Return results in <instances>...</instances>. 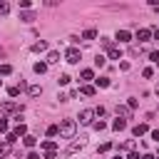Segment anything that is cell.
Wrapping results in <instances>:
<instances>
[{
	"instance_id": "cell-1",
	"label": "cell",
	"mask_w": 159,
	"mask_h": 159,
	"mask_svg": "<svg viewBox=\"0 0 159 159\" xmlns=\"http://www.w3.org/2000/svg\"><path fill=\"white\" fill-rule=\"evenodd\" d=\"M57 129H60V137L72 139V137H75V132H77V122H75V119H62V122L57 124Z\"/></svg>"
},
{
	"instance_id": "cell-2",
	"label": "cell",
	"mask_w": 159,
	"mask_h": 159,
	"mask_svg": "<svg viewBox=\"0 0 159 159\" xmlns=\"http://www.w3.org/2000/svg\"><path fill=\"white\" fill-rule=\"evenodd\" d=\"M22 109H25V107H22V104H15V102H2V104H0V112H2V114H15V117H20Z\"/></svg>"
},
{
	"instance_id": "cell-3",
	"label": "cell",
	"mask_w": 159,
	"mask_h": 159,
	"mask_svg": "<svg viewBox=\"0 0 159 159\" xmlns=\"http://www.w3.org/2000/svg\"><path fill=\"white\" fill-rule=\"evenodd\" d=\"M65 60H67L70 65H77V62L82 60V52H80L77 47H67V52H65Z\"/></svg>"
},
{
	"instance_id": "cell-4",
	"label": "cell",
	"mask_w": 159,
	"mask_h": 159,
	"mask_svg": "<svg viewBox=\"0 0 159 159\" xmlns=\"http://www.w3.org/2000/svg\"><path fill=\"white\" fill-rule=\"evenodd\" d=\"M94 122V109H82L80 112V124H92Z\"/></svg>"
},
{
	"instance_id": "cell-5",
	"label": "cell",
	"mask_w": 159,
	"mask_h": 159,
	"mask_svg": "<svg viewBox=\"0 0 159 159\" xmlns=\"http://www.w3.org/2000/svg\"><path fill=\"white\" fill-rule=\"evenodd\" d=\"M117 117L127 122V119L132 117V109H129V107H122V104H117Z\"/></svg>"
},
{
	"instance_id": "cell-6",
	"label": "cell",
	"mask_w": 159,
	"mask_h": 159,
	"mask_svg": "<svg viewBox=\"0 0 159 159\" xmlns=\"http://www.w3.org/2000/svg\"><path fill=\"white\" fill-rule=\"evenodd\" d=\"M147 132H149V124H144V122L132 127V134H134V137H142V134H147Z\"/></svg>"
},
{
	"instance_id": "cell-7",
	"label": "cell",
	"mask_w": 159,
	"mask_h": 159,
	"mask_svg": "<svg viewBox=\"0 0 159 159\" xmlns=\"http://www.w3.org/2000/svg\"><path fill=\"white\" fill-rule=\"evenodd\" d=\"M132 40V32L129 30H117V42L122 45V42H129Z\"/></svg>"
},
{
	"instance_id": "cell-8",
	"label": "cell",
	"mask_w": 159,
	"mask_h": 159,
	"mask_svg": "<svg viewBox=\"0 0 159 159\" xmlns=\"http://www.w3.org/2000/svg\"><path fill=\"white\" fill-rule=\"evenodd\" d=\"M107 55H109L112 60H122V47H119V45H112V47L107 50Z\"/></svg>"
},
{
	"instance_id": "cell-9",
	"label": "cell",
	"mask_w": 159,
	"mask_h": 159,
	"mask_svg": "<svg viewBox=\"0 0 159 159\" xmlns=\"http://www.w3.org/2000/svg\"><path fill=\"white\" fill-rule=\"evenodd\" d=\"M12 134H15V137H25V134H27V124H25V122H17V127L12 129Z\"/></svg>"
},
{
	"instance_id": "cell-10",
	"label": "cell",
	"mask_w": 159,
	"mask_h": 159,
	"mask_svg": "<svg viewBox=\"0 0 159 159\" xmlns=\"http://www.w3.org/2000/svg\"><path fill=\"white\" fill-rule=\"evenodd\" d=\"M42 152H45V154H47V152H57V142L45 139V142H42Z\"/></svg>"
},
{
	"instance_id": "cell-11",
	"label": "cell",
	"mask_w": 159,
	"mask_h": 159,
	"mask_svg": "<svg viewBox=\"0 0 159 159\" xmlns=\"http://www.w3.org/2000/svg\"><path fill=\"white\" fill-rule=\"evenodd\" d=\"M149 37H152V30H147V27H142V30L137 32V40H139V42H147Z\"/></svg>"
},
{
	"instance_id": "cell-12",
	"label": "cell",
	"mask_w": 159,
	"mask_h": 159,
	"mask_svg": "<svg viewBox=\"0 0 159 159\" xmlns=\"http://www.w3.org/2000/svg\"><path fill=\"white\" fill-rule=\"evenodd\" d=\"M20 20H22V22H32V20H35V12H32V10H22V12H20Z\"/></svg>"
},
{
	"instance_id": "cell-13",
	"label": "cell",
	"mask_w": 159,
	"mask_h": 159,
	"mask_svg": "<svg viewBox=\"0 0 159 159\" xmlns=\"http://www.w3.org/2000/svg\"><path fill=\"white\" fill-rule=\"evenodd\" d=\"M80 80H82V82L94 80V70H82V72H80Z\"/></svg>"
},
{
	"instance_id": "cell-14",
	"label": "cell",
	"mask_w": 159,
	"mask_h": 159,
	"mask_svg": "<svg viewBox=\"0 0 159 159\" xmlns=\"http://www.w3.org/2000/svg\"><path fill=\"white\" fill-rule=\"evenodd\" d=\"M27 94H30V97H40V94H42V87H40V84H30V87H27Z\"/></svg>"
},
{
	"instance_id": "cell-15",
	"label": "cell",
	"mask_w": 159,
	"mask_h": 159,
	"mask_svg": "<svg viewBox=\"0 0 159 159\" xmlns=\"http://www.w3.org/2000/svg\"><path fill=\"white\" fill-rule=\"evenodd\" d=\"M80 94H84V97H94V87H92V84H82V87H80Z\"/></svg>"
},
{
	"instance_id": "cell-16",
	"label": "cell",
	"mask_w": 159,
	"mask_h": 159,
	"mask_svg": "<svg viewBox=\"0 0 159 159\" xmlns=\"http://www.w3.org/2000/svg\"><path fill=\"white\" fill-rule=\"evenodd\" d=\"M112 129H114V132H122V129H127V122H124V119H119V117H117V119H114V122H112Z\"/></svg>"
},
{
	"instance_id": "cell-17",
	"label": "cell",
	"mask_w": 159,
	"mask_h": 159,
	"mask_svg": "<svg viewBox=\"0 0 159 159\" xmlns=\"http://www.w3.org/2000/svg\"><path fill=\"white\" fill-rule=\"evenodd\" d=\"M22 144H25V147H30V149H32V147H35V144H37V137H32V134H25V137H22Z\"/></svg>"
},
{
	"instance_id": "cell-18",
	"label": "cell",
	"mask_w": 159,
	"mask_h": 159,
	"mask_svg": "<svg viewBox=\"0 0 159 159\" xmlns=\"http://www.w3.org/2000/svg\"><path fill=\"white\" fill-rule=\"evenodd\" d=\"M45 50H47V42H45V40H40V42L32 45V52H45Z\"/></svg>"
},
{
	"instance_id": "cell-19",
	"label": "cell",
	"mask_w": 159,
	"mask_h": 159,
	"mask_svg": "<svg viewBox=\"0 0 159 159\" xmlns=\"http://www.w3.org/2000/svg\"><path fill=\"white\" fill-rule=\"evenodd\" d=\"M32 70H35L37 75H45V72H47V62H35V67H32Z\"/></svg>"
},
{
	"instance_id": "cell-20",
	"label": "cell",
	"mask_w": 159,
	"mask_h": 159,
	"mask_svg": "<svg viewBox=\"0 0 159 159\" xmlns=\"http://www.w3.org/2000/svg\"><path fill=\"white\" fill-rule=\"evenodd\" d=\"M82 147H84V137H80V142H72L67 152H77V149H82Z\"/></svg>"
},
{
	"instance_id": "cell-21",
	"label": "cell",
	"mask_w": 159,
	"mask_h": 159,
	"mask_svg": "<svg viewBox=\"0 0 159 159\" xmlns=\"http://www.w3.org/2000/svg\"><path fill=\"white\" fill-rule=\"evenodd\" d=\"M94 37H97V30H92V27L82 32V40H94Z\"/></svg>"
},
{
	"instance_id": "cell-22",
	"label": "cell",
	"mask_w": 159,
	"mask_h": 159,
	"mask_svg": "<svg viewBox=\"0 0 159 159\" xmlns=\"http://www.w3.org/2000/svg\"><path fill=\"white\" fill-rule=\"evenodd\" d=\"M94 82H97V87H109V84H112V82H109V77H97Z\"/></svg>"
},
{
	"instance_id": "cell-23",
	"label": "cell",
	"mask_w": 159,
	"mask_h": 159,
	"mask_svg": "<svg viewBox=\"0 0 159 159\" xmlns=\"http://www.w3.org/2000/svg\"><path fill=\"white\" fill-rule=\"evenodd\" d=\"M10 12V2L7 0H0V15H7Z\"/></svg>"
},
{
	"instance_id": "cell-24",
	"label": "cell",
	"mask_w": 159,
	"mask_h": 159,
	"mask_svg": "<svg viewBox=\"0 0 159 159\" xmlns=\"http://www.w3.org/2000/svg\"><path fill=\"white\" fill-rule=\"evenodd\" d=\"M47 62H60V52H57V50H52V52L47 55Z\"/></svg>"
},
{
	"instance_id": "cell-25",
	"label": "cell",
	"mask_w": 159,
	"mask_h": 159,
	"mask_svg": "<svg viewBox=\"0 0 159 159\" xmlns=\"http://www.w3.org/2000/svg\"><path fill=\"white\" fill-rule=\"evenodd\" d=\"M92 127H94L97 132H102V129H107V122H102V119H97V122H92Z\"/></svg>"
},
{
	"instance_id": "cell-26",
	"label": "cell",
	"mask_w": 159,
	"mask_h": 159,
	"mask_svg": "<svg viewBox=\"0 0 159 159\" xmlns=\"http://www.w3.org/2000/svg\"><path fill=\"white\" fill-rule=\"evenodd\" d=\"M57 134H60L57 124H50V127H47V137H57Z\"/></svg>"
},
{
	"instance_id": "cell-27",
	"label": "cell",
	"mask_w": 159,
	"mask_h": 159,
	"mask_svg": "<svg viewBox=\"0 0 159 159\" xmlns=\"http://www.w3.org/2000/svg\"><path fill=\"white\" fill-rule=\"evenodd\" d=\"M10 72H12L10 65H0V77H5V75H10Z\"/></svg>"
},
{
	"instance_id": "cell-28",
	"label": "cell",
	"mask_w": 159,
	"mask_h": 159,
	"mask_svg": "<svg viewBox=\"0 0 159 159\" xmlns=\"http://www.w3.org/2000/svg\"><path fill=\"white\" fill-rule=\"evenodd\" d=\"M99 42H102V47H107V50H109V47H112V45H114V42H112V40H109V37H99Z\"/></svg>"
},
{
	"instance_id": "cell-29",
	"label": "cell",
	"mask_w": 159,
	"mask_h": 159,
	"mask_svg": "<svg viewBox=\"0 0 159 159\" xmlns=\"http://www.w3.org/2000/svg\"><path fill=\"white\" fill-rule=\"evenodd\" d=\"M104 62H107V60H104L102 55H97V57H94V67H104Z\"/></svg>"
},
{
	"instance_id": "cell-30",
	"label": "cell",
	"mask_w": 159,
	"mask_h": 159,
	"mask_svg": "<svg viewBox=\"0 0 159 159\" xmlns=\"http://www.w3.org/2000/svg\"><path fill=\"white\" fill-rule=\"evenodd\" d=\"M70 80H72L70 75H60V77H57V82H60V84H70Z\"/></svg>"
},
{
	"instance_id": "cell-31",
	"label": "cell",
	"mask_w": 159,
	"mask_h": 159,
	"mask_svg": "<svg viewBox=\"0 0 159 159\" xmlns=\"http://www.w3.org/2000/svg\"><path fill=\"white\" fill-rule=\"evenodd\" d=\"M0 132L7 134V119H5V117H0Z\"/></svg>"
},
{
	"instance_id": "cell-32",
	"label": "cell",
	"mask_w": 159,
	"mask_h": 159,
	"mask_svg": "<svg viewBox=\"0 0 159 159\" xmlns=\"http://www.w3.org/2000/svg\"><path fill=\"white\" fill-rule=\"evenodd\" d=\"M149 60H152L154 65H159V50H154V52H149Z\"/></svg>"
},
{
	"instance_id": "cell-33",
	"label": "cell",
	"mask_w": 159,
	"mask_h": 159,
	"mask_svg": "<svg viewBox=\"0 0 159 159\" xmlns=\"http://www.w3.org/2000/svg\"><path fill=\"white\" fill-rule=\"evenodd\" d=\"M152 75H154V70H152V67H144V70H142V77H147V80H149Z\"/></svg>"
},
{
	"instance_id": "cell-34",
	"label": "cell",
	"mask_w": 159,
	"mask_h": 159,
	"mask_svg": "<svg viewBox=\"0 0 159 159\" xmlns=\"http://www.w3.org/2000/svg\"><path fill=\"white\" fill-rule=\"evenodd\" d=\"M7 94H10V97H17L20 89H17V87H7Z\"/></svg>"
},
{
	"instance_id": "cell-35",
	"label": "cell",
	"mask_w": 159,
	"mask_h": 159,
	"mask_svg": "<svg viewBox=\"0 0 159 159\" xmlns=\"http://www.w3.org/2000/svg\"><path fill=\"white\" fill-rule=\"evenodd\" d=\"M112 149V142H104V144H99V152H109Z\"/></svg>"
},
{
	"instance_id": "cell-36",
	"label": "cell",
	"mask_w": 159,
	"mask_h": 159,
	"mask_svg": "<svg viewBox=\"0 0 159 159\" xmlns=\"http://www.w3.org/2000/svg\"><path fill=\"white\" fill-rule=\"evenodd\" d=\"M7 152H10V144L2 142V144H0V154H7Z\"/></svg>"
},
{
	"instance_id": "cell-37",
	"label": "cell",
	"mask_w": 159,
	"mask_h": 159,
	"mask_svg": "<svg viewBox=\"0 0 159 159\" xmlns=\"http://www.w3.org/2000/svg\"><path fill=\"white\" fill-rule=\"evenodd\" d=\"M30 5H32L30 0H20V7H22V10H30Z\"/></svg>"
},
{
	"instance_id": "cell-38",
	"label": "cell",
	"mask_w": 159,
	"mask_h": 159,
	"mask_svg": "<svg viewBox=\"0 0 159 159\" xmlns=\"http://www.w3.org/2000/svg\"><path fill=\"white\" fill-rule=\"evenodd\" d=\"M137 104H139V102H137V97H129V109H134Z\"/></svg>"
},
{
	"instance_id": "cell-39",
	"label": "cell",
	"mask_w": 159,
	"mask_h": 159,
	"mask_svg": "<svg viewBox=\"0 0 159 159\" xmlns=\"http://www.w3.org/2000/svg\"><path fill=\"white\" fill-rule=\"evenodd\" d=\"M27 159H40V154H37V152H30V154H27Z\"/></svg>"
},
{
	"instance_id": "cell-40",
	"label": "cell",
	"mask_w": 159,
	"mask_h": 159,
	"mask_svg": "<svg viewBox=\"0 0 159 159\" xmlns=\"http://www.w3.org/2000/svg\"><path fill=\"white\" fill-rule=\"evenodd\" d=\"M152 139H157V142H159V129H152Z\"/></svg>"
},
{
	"instance_id": "cell-41",
	"label": "cell",
	"mask_w": 159,
	"mask_h": 159,
	"mask_svg": "<svg viewBox=\"0 0 159 159\" xmlns=\"http://www.w3.org/2000/svg\"><path fill=\"white\" fill-rule=\"evenodd\" d=\"M127 159H139V154H137V152H129V157H127Z\"/></svg>"
},
{
	"instance_id": "cell-42",
	"label": "cell",
	"mask_w": 159,
	"mask_h": 159,
	"mask_svg": "<svg viewBox=\"0 0 159 159\" xmlns=\"http://www.w3.org/2000/svg\"><path fill=\"white\" fill-rule=\"evenodd\" d=\"M152 37H154V40H159V27H157V30L152 32Z\"/></svg>"
},
{
	"instance_id": "cell-43",
	"label": "cell",
	"mask_w": 159,
	"mask_h": 159,
	"mask_svg": "<svg viewBox=\"0 0 159 159\" xmlns=\"http://www.w3.org/2000/svg\"><path fill=\"white\" fill-rule=\"evenodd\" d=\"M142 159H157V157H152V154H144V157H142Z\"/></svg>"
},
{
	"instance_id": "cell-44",
	"label": "cell",
	"mask_w": 159,
	"mask_h": 159,
	"mask_svg": "<svg viewBox=\"0 0 159 159\" xmlns=\"http://www.w3.org/2000/svg\"><path fill=\"white\" fill-rule=\"evenodd\" d=\"M0 87H2V80H0Z\"/></svg>"
},
{
	"instance_id": "cell-45",
	"label": "cell",
	"mask_w": 159,
	"mask_h": 159,
	"mask_svg": "<svg viewBox=\"0 0 159 159\" xmlns=\"http://www.w3.org/2000/svg\"><path fill=\"white\" fill-rule=\"evenodd\" d=\"M114 159H122V157H114Z\"/></svg>"
}]
</instances>
